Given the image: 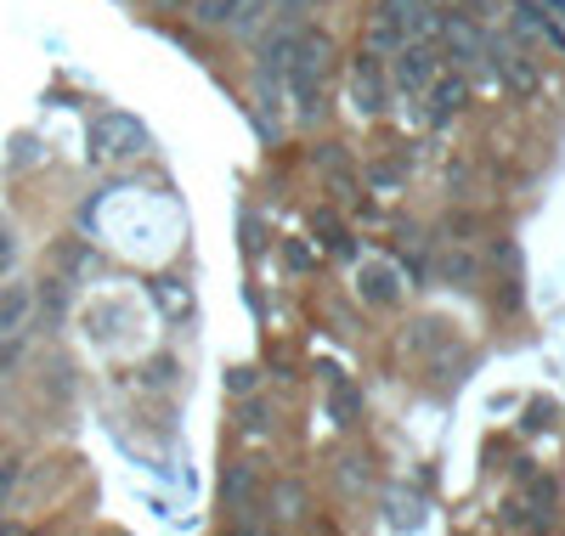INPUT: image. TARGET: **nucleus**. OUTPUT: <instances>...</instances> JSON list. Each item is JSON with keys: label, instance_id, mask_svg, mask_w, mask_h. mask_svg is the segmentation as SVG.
Returning <instances> with one entry per match:
<instances>
[{"label": "nucleus", "instance_id": "nucleus-6", "mask_svg": "<svg viewBox=\"0 0 565 536\" xmlns=\"http://www.w3.org/2000/svg\"><path fill=\"white\" fill-rule=\"evenodd\" d=\"M351 90H356V108H362V114H380V108H385V68L373 63V57H356Z\"/></svg>", "mask_w": 565, "mask_h": 536}, {"label": "nucleus", "instance_id": "nucleus-9", "mask_svg": "<svg viewBox=\"0 0 565 536\" xmlns=\"http://www.w3.org/2000/svg\"><path fill=\"white\" fill-rule=\"evenodd\" d=\"M362 300L367 305H396V271L385 260H367L362 266Z\"/></svg>", "mask_w": 565, "mask_h": 536}, {"label": "nucleus", "instance_id": "nucleus-5", "mask_svg": "<svg viewBox=\"0 0 565 536\" xmlns=\"http://www.w3.org/2000/svg\"><path fill=\"white\" fill-rule=\"evenodd\" d=\"M380 18L396 23L402 40H430V34H441V18H436L430 0H385V12H380Z\"/></svg>", "mask_w": 565, "mask_h": 536}, {"label": "nucleus", "instance_id": "nucleus-14", "mask_svg": "<svg viewBox=\"0 0 565 536\" xmlns=\"http://www.w3.org/2000/svg\"><path fill=\"white\" fill-rule=\"evenodd\" d=\"M367 181H373V186H396V181H402V170H396V164H373V170H367Z\"/></svg>", "mask_w": 565, "mask_h": 536}, {"label": "nucleus", "instance_id": "nucleus-19", "mask_svg": "<svg viewBox=\"0 0 565 536\" xmlns=\"http://www.w3.org/2000/svg\"><path fill=\"white\" fill-rule=\"evenodd\" d=\"M554 7H559V12H565V0H554Z\"/></svg>", "mask_w": 565, "mask_h": 536}, {"label": "nucleus", "instance_id": "nucleus-11", "mask_svg": "<svg viewBox=\"0 0 565 536\" xmlns=\"http://www.w3.org/2000/svg\"><path fill=\"white\" fill-rule=\"evenodd\" d=\"M249 485H255L249 469H232V474H226V503H244V497H249Z\"/></svg>", "mask_w": 565, "mask_h": 536}, {"label": "nucleus", "instance_id": "nucleus-13", "mask_svg": "<svg viewBox=\"0 0 565 536\" xmlns=\"http://www.w3.org/2000/svg\"><path fill=\"white\" fill-rule=\"evenodd\" d=\"M277 503H282V519H295V514H300V485H282Z\"/></svg>", "mask_w": 565, "mask_h": 536}, {"label": "nucleus", "instance_id": "nucleus-8", "mask_svg": "<svg viewBox=\"0 0 565 536\" xmlns=\"http://www.w3.org/2000/svg\"><path fill=\"white\" fill-rule=\"evenodd\" d=\"M430 96H436V103H430V119H436V125H447V119L469 103V85H463V74H452V79H441V74H436V79H430Z\"/></svg>", "mask_w": 565, "mask_h": 536}, {"label": "nucleus", "instance_id": "nucleus-12", "mask_svg": "<svg viewBox=\"0 0 565 536\" xmlns=\"http://www.w3.org/2000/svg\"><path fill=\"white\" fill-rule=\"evenodd\" d=\"M356 407H362V401H356V389H345V384L334 378V412H340V424H351Z\"/></svg>", "mask_w": 565, "mask_h": 536}, {"label": "nucleus", "instance_id": "nucleus-15", "mask_svg": "<svg viewBox=\"0 0 565 536\" xmlns=\"http://www.w3.org/2000/svg\"><path fill=\"white\" fill-rule=\"evenodd\" d=\"M12 260H18V243H12V232H7V226H0V271H7Z\"/></svg>", "mask_w": 565, "mask_h": 536}, {"label": "nucleus", "instance_id": "nucleus-4", "mask_svg": "<svg viewBox=\"0 0 565 536\" xmlns=\"http://www.w3.org/2000/svg\"><path fill=\"white\" fill-rule=\"evenodd\" d=\"M481 57L492 63V74H498L509 90H532V85H537V68H532L521 52H514L503 34H487V52H481Z\"/></svg>", "mask_w": 565, "mask_h": 536}, {"label": "nucleus", "instance_id": "nucleus-17", "mask_svg": "<svg viewBox=\"0 0 565 536\" xmlns=\"http://www.w3.org/2000/svg\"><path fill=\"white\" fill-rule=\"evenodd\" d=\"M244 243H249V255L260 249V221L255 215H244Z\"/></svg>", "mask_w": 565, "mask_h": 536}, {"label": "nucleus", "instance_id": "nucleus-16", "mask_svg": "<svg viewBox=\"0 0 565 536\" xmlns=\"http://www.w3.org/2000/svg\"><path fill=\"white\" fill-rule=\"evenodd\" d=\"M226 384L244 396V389H255V373H249V367H232V373H226Z\"/></svg>", "mask_w": 565, "mask_h": 536}, {"label": "nucleus", "instance_id": "nucleus-1", "mask_svg": "<svg viewBox=\"0 0 565 536\" xmlns=\"http://www.w3.org/2000/svg\"><path fill=\"white\" fill-rule=\"evenodd\" d=\"M328 34H311V29H300L295 34V52H289V68H282V79H289V90H295V108H300V119H317L322 114V74H328Z\"/></svg>", "mask_w": 565, "mask_h": 536}, {"label": "nucleus", "instance_id": "nucleus-3", "mask_svg": "<svg viewBox=\"0 0 565 536\" xmlns=\"http://www.w3.org/2000/svg\"><path fill=\"white\" fill-rule=\"evenodd\" d=\"M396 85L407 90V96H424V90H430V79L441 74V57H436V45L430 40H402L396 45Z\"/></svg>", "mask_w": 565, "mask_h": 536}, {"label": "nucleus", "instance_id": "nucleus-10", "mask_svg": "<svg viewBox=\"0 0 565 536\" xmlns=\"http://www.w3.org/2000/svg\"><path fill=\"white\" fill-rule=\"evenodd\" d=\"M441 277H447V282H469V277H476V260H469L463 249H447V255H441Z\"/></svg>", "mask_w": 565, "mask_h": 536}, {"label": "nucleus", "instance_id": "nucleus-18", "mask_svg": "<svg viewBox=\"0 0 565 536\" xmlns=\"http://www.w3.org/2000/svg\"><path fill=\"white\" fill-rule=\"evenodd\" d=\"M289 266H295V271H306V266H311V255L300 249V243H289Z\"/></svg>", "mask_w": 565, "mask_h": 536}, {"label": "nucleus", "instance_id": "nucleus-7", "mask_svg": "<svg viewBox=\"0 0 565 536\" xmlns=\"http://www.w3.org/2000/svg\"><path fill=\"white\" fill-rule=\"evenodd\" d=\"M34 311V288L29 282H7L0 288V333H18Z\"/></svg>", "mask_w": 565, "mask_h": 536}, {"label": "nucleus", "instance_id": "nucleus-2", "mask_svg": "<svg viewBox=\"0 0 565 536\" xmlns=\"http://www.w3.org/2000/svg\"><path fill=\"white\" fill-rule=\"evenodd\" d=\"M136 153H148V125H141L136 114L108 108V114L90 119V159L97 164H125Z\"/></svg>", "mask_w": 565, "mask_h": 536}]
</instances>
